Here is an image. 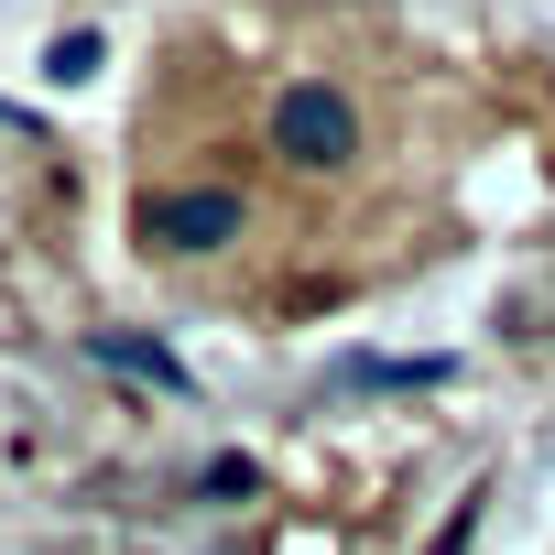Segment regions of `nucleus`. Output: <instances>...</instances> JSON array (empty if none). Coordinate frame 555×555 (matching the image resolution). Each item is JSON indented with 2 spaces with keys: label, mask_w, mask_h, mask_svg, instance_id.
Masks as SVG:
<instances>
[{
  "label": "nucleus",
  "mask_w": 555,
  "mask_h": 555,
  "mask_svg": "<svg viewBox=\"0 0 555 555\" xmlns=\"http://www.w3.org/2000/svg\"><path fill=\"white\" fill-rule=\"evenodd\" d=\"M250 131H261V153L284 164L295 185H338V175H360V164H371V109H360V88H349V77H327V66L272 77Z\"/></svg>",
  "instance_id": "1"
}]
</instances>
